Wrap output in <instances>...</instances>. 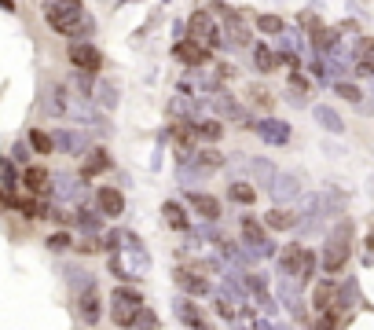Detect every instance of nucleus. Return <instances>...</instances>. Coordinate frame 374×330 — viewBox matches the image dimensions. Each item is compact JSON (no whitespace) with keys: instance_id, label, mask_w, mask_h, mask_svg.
<instances>
[{"instance_id":"nucleus-6","label":"nucleus","mask_w":374,"mask_h":330,"mask_svg":"<svg viewBox=\"0 0 374 330\" xmlns=\"http://www.w3.org/2000/svg\"><path fill=\"white\" fill-rule=\"evenodd\" d=\"M213 15L220 19L224 37H228L235 48H250V45H253V30L246 26V19L235 12V8H228V4H213Z\"/></svg>"},{"instance_id":"nucleus-37","label":"nucleus","mask_w":374,"mask_h":330,"mask_svg":"<svg viewBox=\"0 0 374 330\" xmlns=\"http://www.w3.org/2000/svg\"><path fill=\"white\" fill-rule=\"evenodd\" d=\"M253 173H257V176L264 180V184H268V180H275V169H272L268 162H257V165H253Z\"/></svg>"},{"instance_id":"nucleus-3","label":"nucleus","mask_w":374,"mask_h":330,"mask_svg":"<svg viewBox=\"0 0 374 330\" xmlns=\"http://www.w3.org/2000/svg\"><path fill=\"white\" fill-rule=\"evenodd\" d=\"M187 40H195L198 48H206V51H217L220 45H224V30H220V23H217V15L213 12H195L187 19Z\"/></svg>"},{"instance_id":"nucleus-15","label":"nucleus","mask_w":374,"mask_h":330,"mask_svg":"<svg viewBox=\"0 0 374 330\" xmlns=\"http://www.w3.org/2000/svg\"><path fill=\"white\" fill-rule=\"evenodd\" d=\"M352 70L371 78L374 73V37H360L356 40V51H352Z\"/></svg>"},{"instance_id":"nucleus-19","label":"nucleus","mask_w":374,"mask_h":330,"mask_svg":"<svg viewBox=\"0 0 374 330\" xmlns=\"http://www.w3.org/2000/svg\"><path fill=\"white\" fill-rule=\"evenodd\" d=\"M334 305H338V286L327 283V279L316 283V290H312V308H316V312L323 316V312H330Z\"/></svg>"},{"instance_id":"nucleus-1","label":"nucleus","mask_w":374,"mask_h":330,"mask_svg":"<svg viewBox=\"0 0 374 330\" xmlns=\"http://www.w3.org/2000/svg\"><path fill=\"white\" fill-rule=\"evenodd\" d=\"M316 268H319L316 250L301 246V242H286V250L279 253V272L283 275H290L297 286H308L316 279Z\"/></svg>"},{"instance_id":"nucleus-30","label":"nucleus","mask_w":374,"mask_h":330,"mask_svg":"<svg viewBox=\"0 0 374 330\" xmlns=\"http://www.w3.org/2000/svg\"><path fill=\"white\" fill-rule=\"evenodd\" d=\"M257 30H261V34L279 37V34H286V23H283L279 15H257Z\"/></svg>"},{"instance_id":"nucleus-2","label":"nucleus","mask_w":374,"mask_h":330,"mask_svg":"<svg viewBox=\"0 0 374 330\" xmlns=\"http://www.w3.org/2000/svg\"><path fill=\"white\" fill-rule=\"evenodd\" d=\"M143 316V294L132 290V286H117V290L110 294V319L117 327H136Z\"/></svg>"},{"instance_id":"nucleus-9","label":"nucleus","mask_w":374,"mask_h":330,"mask_svg":"<svg viewBox=\"0 0 374 330\" xmlns=\"http://www.w3.org/2000/svg\"><path fill=\"white\" fill-rule=\"evenodd\" d=\"M173 312H176V319H180L187 330H213L209 316L202 312V308L191 301V297H176V301H173Z\"/></svg>"},{"instance_id":"nucleus-33","label":"nucleus","mask_w":374,"mask_h":330,"mask_svg":"<svg viewBox=\"0 0 374 330\" xmlns=\"http://www.w3.org/2000/svg\"><path fill=\"white\" fill-rule=\"evenodd\" d=\"M70 246H73L70 231H56V235H48V250H56V253H62V250H70Z\"/></svg>"},{"instance_id":"nucleus-22","label":"nucleus","mask_w":374,"mask_h":330,"mask_svg":"<svg viewBox=\"0 0 374 330\" xmlns=\"http://www.w3.org/2000/svg\"><path fill=\"white\" fill-rule=\"evenodd\" d=\"M228 198L235 206H253L257 202V187L246 184V180H235V184H228Z\"/></svg>"},{"instance_id":"nucleus-40","label":"nucleus","mask_w":374,"mask_h":330,"mask_svg":"<svg viewBox=\"0 0 374 330\" xmlns=\"http://www.w3.org/2000/svg\"><path fill=\"white\" fill-rule=\"evenodd\" d=\"M59 4H70V8H78V4H81V0H59Z\"/></svg>"},{"instance_id":"nucleus-38","label":"nucleus","mask_w":374,"mask_h":330,"mask_svg":"<svg viewBox=\"0 0 374 330\" xmlns=\"http://www.w3.org/2000/svg\"><path fill=\"white\" fill-rule=\"evenodd\" d=\"M312 330H338V319H334V316H319Z\"/></svg>"},{"instance_id":"nucleus-31","label":"nucleus","mask_w":374,"mask_h":330,"mask_svg":"<svg viewBox=\"0 0 374 330\" xmlns=\"http://www.w3.org/2000/svg\"><path fill=\"white\" fill-rule=\"evenodd\" d=\"M15 206H19V213H23V217H30V220H40V217H48V209L40 206V202H34V198H19Z\"/></svg>"},{"instance_id":"nucleus-21","label":"nucleus","mask_w":374,"mask_h":330,"mask_svg":"<svg viewBox=\"0 0 374 330\" xmlns=\"http://www.w3.org/2000/svg\"><path fill=\"white\" fill-rule=\"evenodd\" d=\"M162 217H165V224L173 228V231H187V228H191V217H187V209L180 206V202H165V206H162Z\"/></svg>"},{"instance_id":"nucleus-7","label":"nucleus","mask_w":374,"mask_h":330,"mask_svg":"<svg viewBox=\"0 0 374 330\" xmlns=\"http://www.w3.org/2000/svg\"><path fill=\"white\" fill-rule=\"evenodd\" d=\"M239 231H242V242L250 246V253H257V257H272V253H275V242L268 239V228H264L261 220L242 217L239 220Z\"/></svg>"},{"instance_id":"nucleus-20","label":"nucleus","mask_w":374,"mask_h":330,"mask_svg":"<svg viewBox=\"0 0 374 330\" xmlns=\"http://www.w3.org/2000/svg\"><path fill=\"white\" fill-rule=\"evenodd\" d=\"M264 228H268V231H290V228H297V213L275 206V209L264 213Z\"/></svg>"},{"instance_id":"nucleus-29","label":"nucleus","mask_w":374,"mask_h":330,"mask_svg":"<svg viewBox=\"0 0 374 330\" xmlns=\"http://www.w3.org/2000/svg\"><path fill=\"white\" fill-rule=\"evenodd\" d=\"M30 147H34L37 154H51L56 151V140H51L45 129H30Z\"/></svg>"},{"instance_id":"nucleus-17","label":"nucleus","mask_w":374,"mask_h":330,"mask_svg":"<svg viewBox=\"0 0 374 330\" xmlns=\"http://www.w3.org/2000/svg\"><path fill=\"white\" fill-rule=\"evenodd\" d=\"M173 56H176L180 62H184V67H195V70H198V67H206V62H209V51H206V48H198L195 40H187V37L180 40L176 48H173Z\"/></svg>"},{"instance_id":"nucleus-23","label":"nucleus","mask_w":374,"mask_h":330,"mask_svg":"<svg viewBox=\"0 0 374 330\" xmlns=\"http://www.w3.org/2000/svg\"><path fill=\"white\" fill-rule=\"evenodd\" d=\"M308 37H312V48H316V51H334V48H338V30H327V26L316 23Z\"/></svg>"},{"instance_id":"nucleus-35","label":"nucleus","mask_w":374,"mask_h":330,"mask_svg":"<svg viewBox=\"0 0 374 330\" xmlns=\"http://www.w3.org/2000/svg\"><path fill=\"white\" fill-rule=\"evenodd\" d=\"M217 312H220L224 319H235V312H239V308H235V301H231L228 294H220V297H217Z\"/></svg>"},{"instance_id":"nucleus-24","label":"nucleus","mask_w":374,"mask_h":330,"mask_svg":"<svg viewBox=\"0 0 374 330\" xmlns=\"http://www.w3.org/2000/svg\"><path fill=\"white\" fill-rule=\"evenodd\" d=\"M106 169H110V154H106L103 147H100V151H92V154H89V162L81 165V176L89 180V176H100V173H106Z\"/></svg>"},{"instance_id":"nucleus-8","label":"nucleus","mask_w":374,"mask_h":330,"mask_svg":"<svg viewBox=\"0 0 374 330\" xmlns=\"http://www.w3.org/2000/svg\"><path fill=\"white\" fill-rule=\"evenodd\" d=\"M67 56H70V62L81 73H100L103 70V51L95 48V45H89V40H73Z\"/></svg>"},{"instance_id":"nucleus-5","label":"nucleus","mask_w":374,"mask_h":330,"mask_svg":"<svg viewBox=\"0 0 374 330\" xmlns=\"http://www.w3.org/2000/svg\"><path fill=\"white\" fill-rule=\"evenodd\" d=\"M45 23L62 37H78L84 19H81V8H70V4H59V0H48L45 4Z\"/></svg>"},{"instance_id":"nucleus-13","label":"nucleus","mask_w":374,"mask_h":330,"mask_svg":"<svg viewBox=\"0 0 374 330\" xmlns=\"http://www.w3.org/2000/svg\"><path fill=\"white\" fill-rule=\"evenodd\" d=\"M95 206H100L103 217L114 220V217H121V213H125V195L117 187H100V191H95Z\"/></svg>"},{"instance_id":"nucleus-39","label":"nucleus","mask_w":374,"mask_h":330,"mask_svg":"<svg viewBox=\"0 0 374 330\" xmlns=\"http://www.w3.org/2000/svg\"><path fill=\"white\" fill-rule=\"evenodd\" d=\"M253 330H275V327L268 323V319H257V323H253Z\"/></svg>"},{"instance_id":"nucleus-32","label":"nucleus","mask_w":374,"mask_h":330,"mask_svg":"<svg viewBox=\"0 0 374 330\" xmlns=\"http://www.w3.org/2000/svg\"><path fill=\"white\" fill-rule=\"evenodd\" d=\"M316 118L323 121V125H327L330 132H341V129H345V125H341V118H338L334 110H330V106H316Z\"/></svg>"},{"instance_id":"nucleus-34","label":"nucleus","mask_w":374,"mask_h":330,"mask_svg":"<svg viewBox=\"0 0 374 330\" xmlns=\"http://www.w3.org/2000/svg\"><path fill=\"white\" fill-rule=\"evenodd\" d=\"M73 250H78V253H100V250H106V242H103V239H95V235H89V239L73 242Z\"/></svg>"},{"instance_id":"nucleus-25","label":"nucleus","mask_w":374,"mask_h":330,"mask_svg":"<svg viewBox=\"0 0 374 330\" xmlns=\"http://www.w3.org/2000/svg\"><path fill=\"white\" fill-rule=\"evenodd\" d=\"M253 62H257L261 73H275V70H279V56H275L272 48H264V45H253Z\"/></svg>"},{"instance_id":"nucleus-16","label":"nucleus","mask_w":374,"mask_h":330,"mask_svg":"<svg viewBox=\"0 0 374 330\" xmlns=\"http://www.w3.org/2000/svg\"><path fill=\"white\" fill-rule=\"evenodd\" d=\"M23 187L30 191V195H48L51 191V173L45 165H30V169H23Z\"/></svg>"},{"instance_id":"nucleus-26","label":"nucleus","mask_w":374,"mask_h":330,"mask_svg":"<svg viewBox=\"0 0 374 330\" xmlns=\"http://www.w3.org/2000/svg\"><path fill=\"white\" fill-rule=\"evenodd\" d=\"M272 195H275V202L297 198V180H294V176H275V180H272Z\"/></svg>"},{"instance_id":"nucleus-36","label":"nucleus","mask_w":374,"mask_h":330,"mask_svg":"<svg viewBox=\"0 0 374 330\" xmlns=\"http://www.w3.org/2000/svg\"><path fill=\"white\" fill-rule=\"evenodd\" d=\"M338 95H345L349 103H360L363 99V92L356 89V84H345V81H338Z\"/></svg>"},{"instance_id":"nucleus-28","label":"nucleus","mask_w":374,"mask_h":330,"mask_svg":"<svg viewBox=\"0 0 374 330\" xmlns=\"http://www.w3.org/2000/svg\"><path fill=\"white\" fill-rule=\"evenodd\" d=\"M195 132H198V140H206V143H217L220 136H224V125L217 118H206V121H198L195 125Z\"/></svg>"},{"instance_id":"nucleus-18","label":"nucleus","mask_w":374,"mask_h":330,"mask_svg":"<svg viewBox=\"0 0 374 330\" xmlns=\"http://www.w3.org/2000/svg\"><path fill=\"white\" fill-rule=\"evenodd\" d=\"M253 129H257V136H261L264 143H275V147H283L286 140H290V125H283V121H275V118L257 121Z\"/></svg>"},{"instance_id":"nucleus-14","label":"nucleus","mask_w":374,"mask_h":330,"mask_svg":"<svg viewBox=\"0 0 374 330\" xmlns=\"http://www.w3.org/2000/svg\"><path fill=\"white\" fill-rule=\"evenodd\" d=\"M187 202H191V209H195L202 220H220V213H224L220 198L206 195V191H191V195H187Z\"/></svg>"},{"instance_id":"nucleus-12","label":"nucleus","mask_w":374,"mask_h":330,"mask_svg":"<svg viewBox=\"0 0 374 330\" xmlns=\"http://www.w3.org/2000/svg\"><path fill=\"white\" fill-rule=\"evenodd\" d=\"M169 136H173V143H176V151H180V162H187L191 147L198 143L195 125H191V121H176V125H169Z\"/></svg>"},{"instance_id":"nucleus-10","label":"nucleus","mask_w":374,"mask_h":330,"mask_svg":"<svg viewBox=\"0 0 374 330\" xmlns=\"http://www.w3.org/2000/svg\"><path fill=\"white\" fill-rule=\"evenodd\" d=\"M78 316H81L84 327H95L103 319V297H100V290H95V283L84 286V290L78 294Z\"/></svg>"},{"instance_id":"nucleus-27","label":"nucleus","mask_w":374,"mask_h":330,"mask_svg":"<svg viewBox=\"0 0 374 330\" xmlns=\"http://www.w3.org/2000/svg\"><path fill=\"white\" fill-rule=\"evenodd\" d=\"M246 95H250V103L257 106V110H272V106H275V95L264 89V84H250V89H246Z\"/></svg>"},{"instance_id":"nucleus-11","label":"nucleus","mask_w":374,"mask_h":330,"mask_svg":"<svg viewBox=\"0 0 374 330\" xmlns=\"http://www.w3.org/2000/svg\"><path fill=\"white\" fill-rule=\"evenodd\" d=\"M173 283H176L184 294H191V297H206V294L213 290L209 279H206L198 268H176V272H173Z\"/></svg>"},{"instance_id":"nucleus-4","label":"nucleus","mask_w":374,"mask_h":330,"mask_svg":"<svg viewBox=\"0 0 374 330\" xmlns=\"http://www.w3.org/2000/svg\"><path fill=\"white\" fill-rule=\"evenodd\" d=\"M349 224H341V228H334V235L327 239V246H323V253H319V268H323L327 275H338L341 268L349 264V253H352V246H349Z\"/></svg>"}]
</instances>
